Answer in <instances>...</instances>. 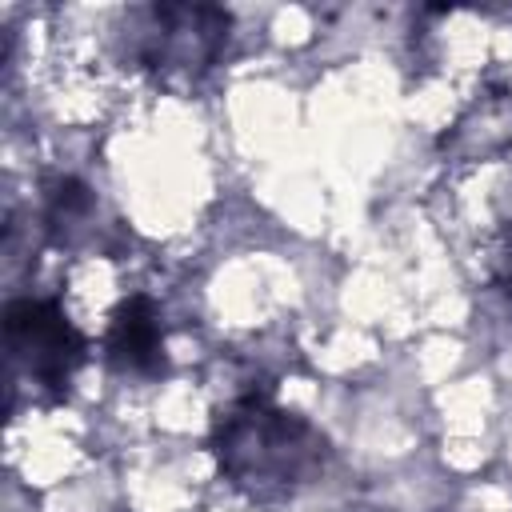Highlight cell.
Instances as JSON below:
<instances>
[{"mask_svg":"<svg viewBox=\"0 0 512 512\" xmlns=\"http://www.w3.org/2000/svg\"><path fill=\"white\" fill-rule=\"evenodd\" d=\"M212 452L236 488L252 496H284L324 468L328 440L304 416L272 404L268 392H248L216 416Z\"/></svg>","mask_w":512,"mask_h":512,"instance_id":"6da1fadb","label":"cell"},{"mask_svg":"<svg viewBox=\"0 0 512 512\" xmlns=\"http://www.w3.org/2000/svg\"><path fill=\"white\" fill-rule=\"evenodd\" d=\"M88 212H92V192H88V184H80L76 176H60V180L48 188V228H52V232L80 224Z\"/></svg>","mask_w":512,"mask_h":512,"instance_id":"5b68a950","label":"cell"},{"mask_svg":"<svg viewBox=\"0 0 512 512\" xmlns=\"http://www.w3.org/2000/svg\"><path fill=\"white\" fill-rule=\"evenodd\" d=\"M104 356L124 376H160L164 372V364H168L164 360V320H160V308L144 292L128 296L112 312V324L104 336Z\"/></svg>","mask_w":512,"mask_h":512,"instance_id":"277c9868","label":"cell"},{"mask_svg":"<svg viewBox=\"0 0 512 512\" xmlns=\"http://www.w3.org/2000/svg\"><path fill=\"white\" fill-rule=\"evenodd\" d=\"M232 16L208 4H156L148 12L140 56L164 72H204L228 40Z\"/></svg>","mask_w":512,"mask_h":512,"instance_id":"3957f363","label":"cell"},{"mask_svg":"<svg viewBox=\"0 0 512 512\" xmlns=\"http://www.w3.org/2000/svg\"><path fill=\"white\" fill-rule=\"evenodd\" d=\"M4 340L12 376L28 380L40 400H60L88 360L84 332L68 320V312L56 300H8L4 308Z\"/></svg>","mask_w":512,"mask_h":512,"instance_id":"7a4b0ae2","label":"cell"}]
</instances>
